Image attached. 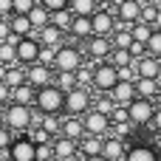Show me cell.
Wrapping results in <instances>:
<instances>
[{"instance_id":"6da1fadb","label":"cell","mask_w":161,"mask_h":161,"mask_svg":"<svg viewBox=\"0 0 161 161\" xmlns=\"http://www.w3.org/2000/svg\"><path fill=\"white\" fill-rule=\"evenodd\" d=\"M34 110H37L40 116H62V113H65V93H62L57 85L40 88V91H37Z\"/></svg>"},{"instance_id":"7a4b0ae2","label":"cell","mask_w":161,"mask_h":161,"mask_svg":"<svg viewBox=\"0 0 161 161\" xmlns=\"http://www.w3.org/2000/svg\"><path fill=\"white\" fill-rule=\"evenodd\" d=\"M88 65V59H85V51L82 48H76V45H62L59 51H57V57H54V71L57 74H76L79 68H85Z\"/></svg>"},{"instance_id":"3957f363","label":"cell","mask_w":161,"mask_h":161,"mask_svg":"<svg viewBox=\"0 0 161 161\" xmlns=\"http://www.w3.org/2000/svg\"><path fill=\"white\" fill-rule=\"evenodd\" d=\"M3 125L11 130V133H20L25 136L28 127H34V108H23V105H8L3 108Z\"/></svg>"},{"instance_id":"277c9868","label":"cell","mask_w":161,"mask_h":161,"mask_svg":"<svg viewBox=\"0 0 161 161\" xmlns=\"http://www.w3.org/2000/svg\"><path fill=\"white\" fill-rule=\"evenodd\" d=\"M91 110H93V96H91L88 88H74V91L65 93V116L85 119Z\"/></svg>"},{"instance_id":"5b68a950","label":"cell","mask_w":161,"mask_h":161,"mask_svg":"<svg viewBox=\"0 0 161 161\" xmlns=\"http://www.w3.org/2000/svg\"><path fill=\"white\" fill-rule=\"evenodd\" d=\"M91 25H93V37H113L116 28H119V20H116V11L99 6L93 14H91Z\"/></svg>"},{"instance_id":"8992f818","label":"cell","mask_w":161,"mask_h":161,"mask_svg":"<svg viewBox=\"0 0 161 161\" xmlns=\"http://www.w3.org/2000/svg\"><path fill=\"white\" fill-rule=\"evenodd\" d=\"M40 54H42V45H40V40H37L34 34H31V37L17 40V65L31 68V65H37V62H40Z\"/></svg>"},{"instance_id":"52a82bcc","label":"cell","mask_w":161,"mask_h":161,"mask_svg":"<svg viewBox=\"0 0 161 161\" xmlns=\"http://www.w3.org/2000/svg\"><path fill=\"white\" fill-rule=\"evenodd\" d=\"M85 59L88 62H93V65H99V62H108L110 59V54H113V42L108 40V37H91L88 42H85Z\"/></svg>"},{"instance_id":"ba28073f","label":"cell","mask_w":161,"mask_h":161,"mask_svg":"<svg viewBox=\"0 0 161 161\" xmlns=\"http://www.w3.org/2000/svg\"><path fill=\"white\" fill-rule=\"evenodd\" d=\"M116 82H119V71L110 65V62H99V65H93V88L99 91V93H110L113 88H116Z\"/></svg>"},{"instance_id":"9c48e42d","label":"cell","mask_w":161,"mask_h":161,"mask_svg":"<svg viewBox=\"0 0 161 161\" xmlns=\"http://www.w3.org/2000/svg\"><path fill=\"white\" fill-rule=\"evenodd\" d=\"M127 116H130V125H133V127L153 125V119H156V102H150V99H136V102L127 108Z\"/></svg>"},{"instance_id":"30bf717a","label":"cell","mask_w":161,"mask_h":161,"mask_svg":"<svg viewBox=\"0 0 161 161\" xmlns=\"http://www.w3.org/2000/svg\"><path fill=\"white\" fill-rule=\"evenodd\" d=\"M8 161H37V144L28 133L14 136V144L8 147Z\"/></svg>"},{"instance_id":"8fae6325","label":"cell","mask_w":161,"mask_h":161,"mask_svg":"<svg viewBox=\"0 0 161 161\" xmlns=\"http://www.w3.org/2000/svg\"><path fill=\"white\" fill-rule=\"evenodd\" d=\"M142 8H144V3H139V0H119L116 3V20H119V25H136L139 20H142Z\"/></svg>"},{"instance_id":"7c38bea8","label":"cell","mask_w":161,"mask_h":161,"mask_svg":"<svg viewBox=\"0 0 161 161\" xmlns=\"http://www.w3.org/2000/svg\"><path fill=\"white\" fill-rule=\"evenodd\" d=\"M25 82H28L31 88H37V91H40V88H48V85H54V68L37 62V65L25 68Z\"/></svg>"},{"instance_id":"4fadbf2b","label":"cell","mask_w":161,"mask_h":161,"mask_svg":"<svg viewBox=\"0 0 161 161\" xmlns=\"http://www.w3.org/2000/svg\"><path fill=\"white\" fill-rule=\"evenodd\" d=\"M82 122H85L88 136H96V139H108V136H110V125H113V119H108V116H102V113L91 110Z\"/></svg>"},{"instance_id":"5bb4252c","label":"cell","mask_w":161,"mask_h":161,"mask_svg":"<svg viewBox=\"0 0 161 161\" xmlns=\"http://www.w3.org/2000/svg\"><path fill=\"white\" fill-rule=\"evenodd\" d=\"M110 99H113V105L116 108H130L139 96H136V82H125V79H119L116 82V88L108 93Z\"/></svg>"},{"instance_id":"9a60e30c","label":"cell","mask_w":161,"mask_h":161,"mask_svg":"<svg viewBox=\"0 0 161 161\" xmlns=\"http://www.w3.org/2000/svg\"><path fill=\"white\" fill-rule=\"evenodd\" d=\"M34 37L40 40V45H42V48H51V51H59V48L65 45V31H59L57 25H45V28H42V31H37Z\"/></svg>"},{"instance_id":"2e32d148","label":"cell","mask_w":161,"mask_h":161,"mask_svg":"<svg viewBox=\"0 0 161 161\" xmlns=\"http://www.w3.org/2000/svg\"><path fill=\"white\" fill-rule=\"evenodd\" d=\"M133 71H136V76L139 79H158L161 76V59L156 57H142L139 62H133Z\"/></svg>"},{"instance_id":"e0dca14e","label":"cell","mask_w":161,"mask_h":161,"mask_svg":"<svg viewBox=\"0 0 161 161\" xmlns=\"http://www.w3.org/2000/svg\"><path fill=\"white\" fill-rule=\"evenodd\" d=\"M59 136H65V139H71V142H82L85 136H88V130H85V122L82 119H74V116H65L62 119V125H59Z\"/></svg>"},{"instance_id":"ac0fdd59","label":"cell","mask_w":161,"mask_h":161,"mask_svg":"<svg viewBox=\"0 0 161 161\" xmlns=\"http://www.w3.org/2000/svg\"><path fill=\"white\" fill-rule=\"evenodd\" d=\"M51 150H54V161H71L76 156L79 144L71 142V139H65V136H57V139L51 142Z\"/></svg>"},{"instance_id":"d6986e66","label":"cell","mask_w":161,"mask_h":161,"mask_svg":"<svg viewBox=\"0 0 161 161\" xmlns=\"http://www.w3.org/2000/svg\"><path fill=\"white\" fill-rule=\"evenodd\" d=\"M127 156V150H125V142H119V139H105V144H102V158L105 161H125Z\"/></svg>"},{"instance_id":"ffe728a7","label":"cell","mask_w":161,"mask_h":161,"mask_svg":"<svg viewBox=\"0 0 161 161\" xmlns=\"http://www.w3.org/2000/svg\"><path fill=\"white\" fill-rule=\"evenodd\" d=\"M74 40H79V42H88L91 37H93V25H91V17H74V23H71V31H68Z\"/></svg>"},{"instance_id":"44dd1931","label":"cell","mask_w":161,"mask_h":161,"mask_svg":"<svg viewBox=\"0 0 161 161\" xmlns=\"http://www.w3.org/2000/svg\"><path fill=\"white\" fill-rule=\"evenodd\" d=\"M158 93H161V79H136V96L139 99L156 102Z\"/></svg>"},{"instance_id":"7402d4cb","label":"cell","mask_w":161,"mask_h":161,"mask_svg":"<svg viewBox=\"0 0 161 161\" xmlns=\"http://www.w3.org/2000/svg\"><path fill=\"white\" fill-rule=\"evenodd\" d=\"M158 158L161 156L156 153L153 144H136V147H130L127 156H125V161H158Z\"/></svg>"},{"instance_id":"603a6c76","label":"cell","mask_w":161,"mask_h":161,"mask_svg":"<svg viewBox=\"0 0 161 161\" xmlns=\"http://www.w3.org/2000/svg\"><path fill=\"white\" fill-rule=\"evenodd\" d=\"M11 102H14V105H23V108H34V102H37V88H31L28 82L20 85V88H14Z\"/></svg>"},{"instance_id":"cb8c5ba5","label":"cell","mask_w":161,"mask_h":161,"mask_svg":"<svg viewBox=\"0 0 161 161\" xmlns=\"http://www.w3.org/2000/svg\"><path fill=\"white\" fill-rule=\"evenodd\" d=\"M8 25H11V34H14L17 40H23V37H31V34H34V28H31V20H28V17H23V14H14V17H8Z\"/></svg>"},{"instance_id":"d4e9b609","label":"cell","mask_w":161,"mask_h":161,"mask_svg":"<svg viewBox=\"0 0 161 161\" xmlns=\"http://www.w3.org/2000/svg\"><path fill=\"white\" fill-rule=\"evenodd\" d=\"M110 42H113V51H130V45H133L136 40H133V34H130L127 25H119L116 34L110 37Z\"/></svg>"},{"instance_id":"484cf974","label":"cell","mask_w":161,"mask_h":161,"mask_svg":"<svg viewBox=\"0 0 161 161\" xmlns=\"http://www.w3.org/2000/svg\"><path fill=\"white\" fill-rule=\"evenodd\" d=\"M102 144H105V139H96V136H85V139L79 142V153H82L85 158L102 156Z\"/></svg>"},{"instance_id":"4316f807","label":"cell","mask_w":161,"mask_h":161,"mask_svg":"<svg viewBox=\"0 0 161 161\" xmlns=\"http://www.w3.org/2000/svg\"><path fill=\"white\" fill-rule=\"evenodd\" d=\"M71 14L74 17H91L96 8H99V0H71Z\"/></svg>"},{"instance_id":"83f0119b","label":"cell","mask_w":161,"mask_h":161,"mask_svg":"<svg viewBox=\"0 0 161 161\" xmlns=\"http://www.w3.org/2000/svg\"><path fill=\"white\" fill-rule=\"evenodd\" d=\"M28 20H31V28H34V31H42L45 25H51V11H45V8L37 3L34 11L28 14Z\"/></svg>"},{"instance_id":"f1b7e54d","label":"cell","mask_w":161,"mask_h":161,"mask_svg":"<svg viewBox=\"0 0 161 161\" xmlns=\"http://www.w3.org/2000/svg\"><path fill=\"white\" fill-rule=\"evenodd\" d=\"M3 82H6L11 91H14V88H20V85H25V68H23V65H11V68H6Z\"/></svg>"},{"instance_id":"f546056e","label":"cell","mask_w":161,"mask_h":161,"mask_svg":"<svg viewBox=\"0 0 161 161\" xmlns=\"http://www.w3.org/2000/svg\"><path fill=\"white\" fill-rule=\"evenodd\" d=\"M130 34H133V40L136 42H142V45H147L150 42V37H153V25H147V23H136V25H130Z\"/></svg>"},{"instance_id":"4dcf8cb0","label":"cell","mask_w":161,"mask_h":161,"mask_svg":"<svg viewBox=\"0 0 161 161\" xmlns=\"http://www.w3.org/2000/svg\"><path fill=\"white\" fill-rule=\"evenodd\" d=\"M71 23H74V14H71V8H65V11H57V14H51V25H57L59 31H71Z\"/></svg>"},{"instance_id":"1f68e13d","label":"cell","mask_w":161,"mask_h":161,"mask_svg":"<svg viewBox=\"0 0 161 161\" xmlns=\"http://www.w3.org/2000/svg\"><path fill=\"white\" fill-rule=\"evenodd\" d=\"M93 110H96V113H102V116H108V119H113V113H116L119 108L113 105V99H110V96H99V99H93Z\"/></svg>"},{"instance_id":"d6a6232c","label":"cell","mask_w":161,"mask_h":161,"mask_svg":"<svg viewBox=\"0 0 161 161\" xmlns=\"http://www.w3.org/2000/svg\"><path fill=\"white\" fill-rule=\"evenodd\" d=\"M54 85H57L62 93H68V91L76 88V74H57V71H54Z\"/></svg>"},{"instance_id":"836d02e7","label":"cell","mask_w":161,"mask_h":161,"mask_svg":"<svg viewBox=\"0 0 161 161\" xmlns=\"http://www.w3.org/2000/svg\"><path fill=\"white\" fill-rule=\"evenodd\" d=\"M130 133H133V125H130V122H125V125L113 122V125H110V139H119V142H125Z\"/></svg>"},{"instance_id":"e575fe53","label":"cell","mask_w":161,"mask_h":161,"mask_svg":"<svg viewBox=\"0 0 161 161\" xmlns=\"http://www.w3.org/2000/svg\"><path fill=\"white\" fill-rule=\"evenodd\" d=\"M40 0H14V14H23V17H28L31 11H34V6H37ZM11 14V17H14Z\"/></svg>"},{"instance_id":"d590c367","label":"cell","mask_w":161,"mask_h":161,"mask_svg":"<svg viewBox=\"0 0 161 161\" xmlns=\"http://www.w3.org/2000/svg\"><path fill=\"white\" fill-rule=\"evenodd\" d=\"M40 6L45 11H51V14H57V11H65L71 6V0H40Z\"/></svg>"},{"instance_id":"8d00e7d4","label":"cell","mask_w":161,"mask_h":161,"mask_svg":"<svg viewBox=\"0 0 161 161\" xmlns=\"http://www.w3.org/2000/svg\"><path fill=\"white\" fill-rule=\"evenodd\" d=\"M147 54L156 57V59H161V31H156V28H153V37L147 42Z\"/></svg>"},{"instance_id":"74e56055","label":"cell","mask_w":161,"mask_h":161,"mask_svg":"<svg viewBox=\"0 0 161 161\" xmlns=\"http://www.w3.org/2000/svg\"><path fill=\"white\" fill-rule=\"evenodd\" d=\"M11 144H14V133L3 125V127H0V153H8Z\"/></svg>"},{"instance_id":"f35d334b","label":"cell","mask_w":161,"mask_h":161,"mask_svg":"<svg viewBox=\"0 0 161 161\" xmlns=\"http://www.w3.org/2000/svg\"><path fill=\"white\" fill-rule=\"evenodd\" d=\"M11 40H14V34H11L8 20H0V45H3V42H11Z\"/></svg>"},{"instance_id":"ab89813d","label":"cell","mask_w":161,"mask_h":161,"mask_svg":"<svg viewBox=\"0 0 161 161\" xmlns=\"http://www.w3.org/2000/svg\"><path fill=\"white\" fill-rule=\"evenodd\" d=\"M11 93H14V91H11L6 82H0V108H8V105H11Z\"/></svg>"},{"instance_id":"60d3db41","label":"cell","mask_w":161,"mask_h":161,"mask_svg":"<svg viewBox=\"0 0 161 161\" xmlns=\"http://www.w3.org/2000/svg\"><path fill=\"white\" fill-rule=\"evenodd\" d=\"M14 14V0H0V20H8Z\"/></svg>"},{"instance_id":"b9f144b4","label":"cell","mask_w":161,"mask_h":161,"mask_svg":"<svg viewBox=\"0 0 161 161\" xmlns=\"http://www.w3.org/2000/svg\"><path fill=\"white\" fill-rule=\"evenodd\" d=\"M156 133H161V108H156V119H153V125H150Z\"/></svg>"},{"instance_id":"7bdbcfd3","label":"cell","mask_w":161,"mask_h":161,"mask_svg":"<svg viewBox=\"0 0 161 161\" xmlns=\"http://www.w3.org/2000/svg\"><path fill=\"white\" fill-rule=\"evenodd\" d=\"M153 28H156V31H161V6H158V11H156V20H153Z\"/></svg>"},{"instance_id":"ee69618b","label":"cell","mask_w":161,"mask_h":161,"mask_svg":"<svg viewBox=\"0 0 161 161\" xmlns=\"http://www.w3.org/2000/svg\"><path fill=\"white\" fill-rule=\"evenodd\" d=\"M82 161H105L102 156H93V158H82Z\"/></svg>"},{"instance_id":"f6af8a7d","label":"cell","mask_w":161,"mask_h":161,"mask_svg":"<svg viewBox=\"0 0 161 161\" xmlns=\"http://www.w3.org/2000/svg\"><path fill=\"white\" fill-rule=\"evenodd\" d=\"M156 108H161V93H158V96H156Z\"/></svg>"},{"instance_id":"bcb514c9","label":"cell","mask_w":161,"mask_h":161,"mask_svg":"<svg viewBox=\"0 0 161 161\" xmlns=\"http://www.w3.org/2000/svg\"><path fill=\"white\" fill-rule=\"evenodd\" d=\"M139 3H144V6H147V3H150V0H139Z\"/></svg>"},{"instance_id":"7dc6e473","label":"cell","mask_w":161,"mask_h":161,"mask_svg":"<svg viewBox=\"0 0 161 161\" xmlns=\"http://www.w3.org/2000/svg\"><path fill=\"white\" fill-rule=\"evenodd\" d=\"M158 79H161V76H158Z\"/></svg>"},{"instance_id":"c3c4849f","label":"cell","mask_w":161,"mask_h":161,"mask_svg":"<svg viewBox=\"0 0 161 161\" xmlns=\"http://www.w3.org/2000/svg\"><path fill=\"white\" fill-rule=\"evenodd\" d=\"M158 161H161V158H158Z\"/></svg>"}]
</instances>
